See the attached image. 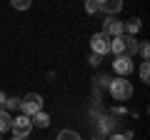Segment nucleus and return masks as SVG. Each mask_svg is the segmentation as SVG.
Wrapping results in <instances>:
<instances>
[{
	"instance_id": "nucleus-1",
	"label": "nucleus",
	"mask_w": 150,
	"mask_h": 140,
	"mask_svg": "<svg viewBox=\"0 0 150 140\" xmlns=\"http://www.w3.org/2000/svg\"><path fill=\"white\" fill-rule=\"evenodd\" d=\"M108 90L115 100H130L133 98V83L125 80V78H118V80H110L108 83Z\"/></svg>"
},
{
	"instance_id": "nucleus-2",
	"label": "nucleus",
	"mask_w": 150,
	"mask_h": 140,
	"mask_svg": "<svg viewBox=\"0 0 150 140\" xmlns=\"http://www.w3.org/2000/svg\"><path fill=\"white\" fill-rule=\"evenodd\" d=\"M20 110H23V115H28V118H33L35 113H40V110H43V95L28 93L25 98H20Z\"/></svg>"
},
{
	"instance_id": "nucleus-3",
	"label": "nucleus",
	"mask_w": 150,
	"mask_h": 140,
	"mask_svg": "<svg viewBox=\"0 0 150 140\" xmlns=\"http://www.w3.org/2000/svg\"><path fill=\"white\" fill-rule=\"evenodd\" d=\"M10 130H13V135H23V138H28L30 135V130H33V118H28V115H15L13 118V123H10Z\"/></svg>"
},
{
	"instance_id": "nucleus-4",
	"label": "nucleus",
	"mask_w": 150,
	"mask_h": 140,
	"mask_svg": "<svg viewBox=\"0 0 150 140\" xmlns=\"http://www.w3.org/2000/svg\"><path fill=\"white\" fill-rule=\"evenodd\" d=\"M133 68H135V63H133L130 55H118V58L112 60V70H115V75H120V78H128L130 73H133Z\"/></svg>"
},
{
	"instance_id": "nucleus-5",
	"label": "nucleus",
	"mask_w": 150,
	"mask_h": 140,
	"mask_svg": "<svg viewBox=\"0 0 150 140\" xmlns=\"http://www.w3.org/2000/svg\"><path fill=\"white\" fill-rule=\"evenodd\" d=\"M90 48H93V53L95 55H108L110 53V38H108V35H103V33H95V35H93L90 38Z\"/></svg>"
},
{
	"instance_id": "nucleus-6",
	"label": "nucleus",
	"mask_w": 150,
	"mask_h": 140,
	"mask_svg": "<svg viewBox=\"0 0 150 140\" xmlns=\"http://www.w3.org/2000/svg\"><path fill=\"white\" fill-rule=\"evenodd\" d=\"M98 3V10L108 13L110 18H115L120 10H123V0H95Z\"/></svg>"
},
{
	"instance_id": "nucleus-7",
	"label": "nucleus",
	"mask_w": 150,
	"mask_h": 140,
	"mask_svg": "<svg viewBox=\"0 0 150 140\" xmlns=\"http://www.w3.org/2000/svg\"><path fill=\"white\" fill-rule=\"evenodd\" d=\"M103 35H108V38H118V35H123V23L108 15V20L103 23Z\"/></svg>"
},
{
	"instance_id": "nucleus-8",
	"label": "nucleus",
	"mask_w": 150,
	"mask_h": 140,
	"mask_svg": "<svg viewBox=\"0 0 150 140\" xmlns=\"http://www.w3.org/2000/svg\"><path fill=\"white\" fill-rule=\"evenodd\" d=\"M110 53L118 55H125V35H118V38H110Z\"/></svg>"
},
{
	"instance_id": "nucleus-9",
	"label": "nucleus",
	"mask_w": 150,
	"mask_h": 140,
	"mask_svg": "<svg viewBox=\"0 0 150 140\" xmlns=\"http://www.w3.org/2000/svg\"><path fill=\"white\" fill-rule=\"evenodd\" d=\"M140 28H143V23H140L138 18H130L128 23H123V33H128V35H133V38L140 33Z\"/></svg>"
},
{
	"instance_id": "nucleus-10",
	"label": "nucleus",
	"mask_w": 150,
	"mask_h": 140,
	"mask_svg": "<svg viewBox=\"0 0 150 140\" xmlns=\"http://www.w3.org/2000/svg\"><path fill=\"white\" fill-rule=\"evenodd\" d=\"M10 123H13V115L8 110H0V135L10 130Z\"/></svg>"
},
{
	"instance_id": "nucleus-11",
	"label": "nucleus",
	"mask_w": 150,
	"mask_h": 140,
	"mask_svg": "<svg viewBox=\"0 0 150 140\" xmlns=\"http://www.w3.org/2000/svg\"><path fill=\"white\" fill-rule=\"evenodd\" d=\"M138 48H140L138 40H135L133 35H125V55H130V58H133V55L138 53Z\"/></svg>"
},
{
	"instance_id": "nucleus-12",
	"label": "nucleus",
	"mask_w": 150,
	"mask_h": 140,
	"mask_svg": "<svg viewBox=\"0 0 150 140\" xmlns=\"http://www.w3.org/2000/svg\"><path fill=\"white\" fill-rule=\"evenodd\" d=\"M33 125H38V128H48V125H50V115L43 113V110L35 113V115H33Z\"/></svg>"
},
{
	"instance_id": "nucleus-13",
	"label": "nucleus",
	"mask_w": 150,
	"mask_h": 140,
	"mask_svg": "<svg viewBox=\"0 0 150 140\" xmlns=\"http://www.w3.org/2000/svg\"><path fill=\"white\" fill-rule=\"evenodd\" d=\"M20 108V98H5V105H3V110H8V113H13V110Z\"/></svg>"
},
{
	"instance_id": "nucleus-14",
	"label": "nucleus",
	"mask_w": 150,
	"mask_h": 140,
	"mask_svg": "<svg viewBox=\"0 0 150 140\" xmlns=\"http://www.w3.org/2000/svg\"><path fill=\"white\" fill-rule=\"evenodd\" d=\"M58 140H83V138L75 133V130H60V133H58Z\"/></svg>"
},
{
	"instance_id": "nucleus-15",
	"label": "nucleus",
	"mask_w": 150,
	"mask_h": 140,
	"mask_svg": "<svg viewBox=\"0 0 150 140\" xmlns=\"http://www.w3.org/2000/svg\"><path fill=\"white\" fill-rule=\"evenodd\" d=\"M140 80H143V83L150 80V63H148V60H143V65H140Z\"/></svg>"
},
{
	"instance_id": "nucleus-16",
	"label": "nucleus",
	"mask_w": 150,
	"mask_h": 140,
	"mask_svg": "<svg viewBox=\"0 0 150 140\" xmlns=\"http://www.w3.org/2000/svg\"><path fill=\"white\" fill-rule=\"evenodd\" d=\"M10 5L15 8V10H28V8L33 5V0H10Z\"/></svg>"
},
{
	"instance_id": "nucleus-17",
	"label": "nucleus",
	"mask_w": 150,
	"mask_h": 140,
	"mask_svg": "<svg viewBox=\"0 0 150 140\" xmlns=\"http://www.w3.org/2000/svg\"><path fill=\"white\" fill-rule=\"evenodd\" d=\"M130 138H133L130 130H128V133H110V135H108V140H130Z\"/></svg>"
},
{
	"instance_id": "nucleus-18",
	"label": "nucleus",
	"mask_w": 150,
	"mask_h": 140,
	"mask_svg": "<svg viewBox=\"0 0 150 140\" xmlns=\"http://www.w3.org/2000/svg\"><path fill=\"white\" fill-rule=\"evenodd\" d=\"M85 13H88V15H95V13H98V3H95V0H85Z\"/></svg>"
},
{
	"instance_id": "nucleus-19",
	"label": "nucleus",
	"mask_w": 150,
	"mask_h": 140,
	"mask_svg": "<svg viewBox=\"0 0 150 140\" xmlns=\"http://www.w3.org/2000/svg\"><path fill=\"white\" fill-rule=\"evenodd\" d=\"M138 50H140V55H143V60H148V58H150V45H148V43H143Z\"/></svg>"
},
{
	"instance_id": "nucleus-20",
	"label": "nucleus",
	"mask_w": 150,
	"mask_h": 140,
	"mask_svg": "<svg viewBox=\"0 0 150 140\" xmlns=\"http://www.w3.org/2000/svg\"><path fill=\"white\" fill-rule=\"evenodd\" d=\"M100 60H103L100 55H95V53L90 55V65H93V68H98V65H100Z\"/></svg>"
},
{
	"instance_id": "nucleus-21",
	"label": "nucleus",
	"mask_w": 150,
	"mask_h": 140,
	"mask_svg": "<svg viewBox=\"0 0 150 140\" xmlns=\"http://www.w3.org/2000/svg\"><path fill=\"white\" fill-rule=\"evenodd\" d=\"M5 98H8V95H5L3 90H0V110H3V105H5Z\"/></svg>"
},
{
	"instance_id": "nucleus-22",
	"label": "nucleus",
	"mask_w": 150,
	"mask_h": 140,
	"mask_svg": "<svg viewBox=\"0 0 150 140\" xmlns=\"http://www.w3.org/2000/svg\"><path fill=\"white\" fill-rule=\"evenodd\" d=\"M13 140H28V138H23V135H13Z\"/></svg>"
}]
</instances>
